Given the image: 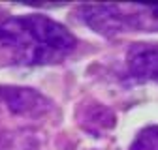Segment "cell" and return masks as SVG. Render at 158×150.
I'll list each match as a JSON object with an SVG mask.
<instances>
[{
    "instance_id": "6da1fadb",
    "label": "cell",
    "mask_w": 158,
    "mask_h": 150,
    "mask_svg": "<svg viewBox=\"0 0 158 150\" xmlns=\"http://www.w3.org/2000/svg\"><path fill=\"white\" fill-rule=\"evenodd\" d=\"M72 32L45 15H19L0 21V53L17 66H45L75 51Z\"/></svg>"
},
{
    "instance_id": "7a4b0ae2",
    "label": "cell",
    "mask_w": 158,
    "mask_h": 150,
    "mask_svg": "<svg viewBox=\"0 0 158 150\" xmlns=\"http://www.w3.org/2000/svg\"><path fill=\"white\" fill-rule=\"evenodd\" d=\"M77 17L85 26L107 38L134 30H158V4H92L81 6Z\"/></svg>"
},
{
    "instance_id": "3957f363",
    "label": "cell",
    "mask_w": 158,
    "mask_h": 150,
    "mask_svg": "<svg viewBox=\"0 0 158 150\" xmlns=\"http://www.w3.org/2000/svg\"><path fill=\"white\" fill-rule=\"evenodd\" d=\"M126 68L134 81L158 83V43H134L126 53Z\"/></svg>"
},
{
    "instance_id": "277c9868",
    "label": "cell",
    "mask_w": 158,
    "mask_h": 150,
    "mask_svg": "<svg viewBox=\"0 0 158 150\" xmlns=\"http://www.w3.org/2000/svg\"><path fill=\"white\" fill-rule=\"evenodd\" d=\"M130 150H158V126L143 128L134 139Z\"/></svg>"
}]
</instances>
